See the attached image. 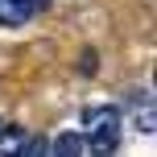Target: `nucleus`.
Returning a JSON list of instances; mask_svg holds the SVG:
<instances>
[{"instance_id": "nucleus-1", "label": "nucleus", "mask_w": 157, "mask_h": 157, "mask_svg": "<svg viewBox=\"0 0 157 157\" xmlns=\"http://www.w3.org/2000/svg\"><path fill=\"white\" fill-rule=\"evenodd\" d=\"M83 136L91 141L95 157H99V153H112L116 141H120V108H116V103L87 108V112H83Z\"/></svg>"}, {"instance_id": "nucleus-4", "label": "nucleus", "mask_w": 157, "mask_h": 157, "mask_svg": "<svg viewBox=\"0 0 157 157\" xmlns=\"http://www.w3.org/2000/svg\"><path fill=\"white\" fill-rule=\"evenodd\" d=\"M132 116H136V128H141V132H153L157 116H153V99H149V91H132Z\"/></svg>"}, {"instance_id": "nucleus-3", "label": "nucleus", "mask_w": 157, "mask_h": 157, "mask_svg": "<svg viewBox=\"0 0 157 157\" xmlns=\"http://www.w3.org/2000/svg\"><path fill=\"white\" fill-rule=\"evenodd\" d=\"M25 149H29L25 128H17V124H0V157H25Z\"/></svg>"}, {"instance_id": "nucleus-7", "label": "nucleus", "mask_w": 157, "mask_h": 157, "mask_svg": "<svg viewBox=\"0 0 157 157\" xmlns=\"http://www.w3.org/2000/svg\"><path fill=\"white\" fill-rule=\"evenodd\" d=\"M99 157H112V153H99Z\"/></svg>"}, {"instance_id": "nucleus-5", "label": "nucleus", "mask_w": 157, "mask_h": 157, "mask_svg": "<svg viewBox=\"0 0 157 157\" xmlns=\"http://www.w3.org/2000/svg\"><path fill=\"white\" fill-rule=\"evenodd\" d=\"M50 149H54V157H83V136L78 132H58V141Z\"/></svg>"}, {"instance_id": "nucleus-8", "label": "nucleus", "mask_w": 157, "mask_h": 157, "mask_svg": "<svg viewBox=\"0 0 157 157\" xmlns=\"http://www.w3.org/2000/svg\"><path fill=\"white\" fill-rule=\"evenodd\" d=\"M0 124H4V120H0Z\"/></svg>"}, {"instance_id": "nucleus-6", "label": "nucleus", "mask_w": 157, "mask_h": 157, "mask_svg": "<svg viewBox=\"0 0 157 157\" xmlns=\"http://www.w3.org/2000/svg\"><path fill=\"white\" fill-rule=\"evenodd\" d=\"M95 66H99V62H95V50H87V54H83V71L95 75Z\"/></svg>"}, {"instance_id": "nucleus-2", "label": "nucleus", "mask_w": 157, "mask_h": 157, "mask_svg": "<svg viewBox=\"0 0 157 157\" xmlns=\"http://www.w3.org/2000/svg\"><path fill=\"white\" fill-rule=\"evenodd\" d=\"M50 0H0V25H25L29 17L46 13Z\"/></svg>"}]
</instances>
